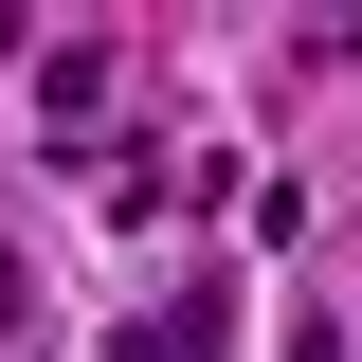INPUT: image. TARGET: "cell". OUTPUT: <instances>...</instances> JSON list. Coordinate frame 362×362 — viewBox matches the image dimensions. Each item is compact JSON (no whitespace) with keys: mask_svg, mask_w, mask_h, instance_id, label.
<instances>
[{"mask_svg":"<svg viewBox=\"0 0 362 362\" xmlns=\"http://www.w3.org/2000/svg\"><path fill=\"white\" fill-rule=\"evenodd\" d=\"M127 362H235V290L199 272V290H163V308L127 326Z\"/></svg>","mask_w":362,"mask_h":362,"instance_id":"6da1fadb","label":"cell"},{"mask_svg":"<svg viewBox=\"0 0 362 362\" xmlns=\"http://www.w3.org/2000/svg\"><path fill=\"white\" fill-rule=\"evenodd\" d=\"M290 362H344V344H326V308H308V326H290Z\"/></svg>","mask_w":362,"mask_h":362,"instance_id":"7a4b0ae2","label":"cell"}]
</instances>
